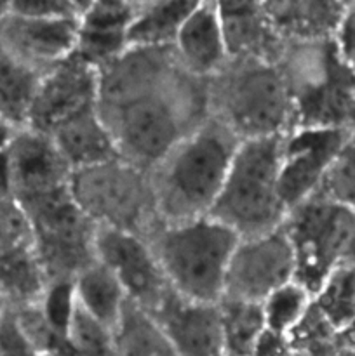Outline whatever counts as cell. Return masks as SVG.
Returning <instances> with one entry per match:
<instances>
[{"instance_id":"obj_24","label":"cell","mask_w":355,"mask_h":356,"mask_svg":"<svg viewBox=\"0 0 355 356\" xmlns=\"http://www.w3.org/2000/svg\"><path fill=\"white\" fill-rule=\"evenodd\" d=\"M79 308L106 330H113L122 315L127 296L117 278L101 263H94L73 282Z\"/></svg>"},{"instance_id":"obj_3","label":"cell","mask_w":355,"mask_h":356,"mask_svg":"<svg viewBox=\"0 0 355 356\" xmlns=\"http://www.w3.org/2000/svg\"><path fill=\"white\" fill-rule=\"evenodd\" d=\"M277 65L291 97V131H355V73L334 38L285 45Z\"/></svg>"},{"instance_id":"obj_31","label":"cell","mask_w":355,"mask_h":356,"mask_svg":"<svg viewBox=\"0 0 355 356\" xmlns=\"http://www.w3.org/2000/svg\"><path fill=\"white\" fill-rule=\"evenodd\" d=\"M38 308L47 322L49 329L61 339L70 341V330H72L77 308H79L73 282L49 284Z\"/></svg>"},{"instance_id":"obj_27","label":"cell","mask_w":355,"mask_h":356,"mask_svg":"<svg viewBox=\"0 0 355 356\" xmlns=\"http://www.w3.org/2000/svg\"><path fill=\"white\" fill-rule=\"evenodd\" d=\"M218 306L221 313L226 355L254 356L263 337L267 336L261 305L221 299Z\"/></svg>"},{"instance_id":"obj_18","label":"cell","mask_w":355,"mask_h":356,"mask_svg":"<svg viewBox=\"0 0 355 356\" xmlns=\"http://www.w3.org/2000/svg\"><path fill=\"white\" fill-rule=\"evenodd\" d=\"M228 59L277 65L285 42L271 24L263 3L218 2Z\"/></svg>"},{"instance_id":"obj_33","label":"cell","mask_w":355,"mask_h":356,"mask_svg":"<svg viewBox=\"0 0 355 356\" xmlns=\"http://www.w3.org/2000/svg\"><path fill=\"white\" fill-rule=\"evenodd\" d=\"M0 356H37V351L17 329L10 309L0 322Z\"/></svg>"},{"instance_id":"obj_38","label":"cell","mask_w":355,"mask_h":356,"mask_svg":"<svg viewBox=\"0 0 355 356\" xmlns=\"http://www.w3.org/2000/svg\"><path fill=\"white\" fill-rule=\"evenodd\" d=\"M7 312H9V306H7L6 299H3L2 292H0V322H2V318L6 316Z\"/></svg>"},{"instance_id":"obj_10","label":"cell","mask_w":355,"mask_h":356,"mask_svg":"<svg viewBox=\"0 0 355 356\" xmlns=\"http://www.w3.org/2000/svg\"><path fill=\"white\" fill-rule=\"evenodd\" d=\"M294 278V250L282 225L268 235L237 243L226 271L223 299L261 305Z\"/></svg>"},{"instance_id":"obj_7","label":"cell","mask_w":355,"mask_h":356,"mask_svg":"<svg viewBox=\"0 0 355 356\" xmlns=\"http://www.w3.org/2000/svg\"><path fill=\"white\" fill-rule=\"evenodd\" d=\"M73 198L97 226L148 240L162 226L150 176L122 159L77 170L70 183Z\"/></svg>"},{"instance_id":"obj_11","label":"cell","mask_w":355,"mask_h":356,"mask_svg":"<svg viewBox=\"0 0 355 356\" xmlns=\"http://www.w3.org/2000/svg\"><path fill=\"white\" fill-rule=\"evenodd\" d=\"M97 99L100 73L73 52L42 76L26 129L51 136L72 118L96 110Z\"/></svg>"},{"instance_id":"obj_29","label":"cell","mask_w":355,"mask_h":356,"mask_svg":"<svg viewBox=\"0 0 355 356\" xmlns=\"http://www.w3.org/2000/svg\"><path fill=\"white\" fill-rule=\"evenodd\" d=\"M313 301L334 332L347 330L355 322V268H338Z\"/></svg>"},{"instance_id":"obj_34","label":"cell","mask_w":355,"mask_h":356,"mask_svg":"<svg viewBox=\"0 0 355 356\" xmlns=\"http://www.w3.org/2000/svg\"><path fill=\"white\" fill-rule=\"evenodd\" d=\"M334 42H336L338 51H340L343 61L355 73V2L347 6L340 28L334 35Z\"/></svg>"},{"instance_id":"obj_35","label":"cell","mask_w":355,"mask_h":356,"mask_svg":"<svg viewBox=\"0 0 355 356\" xmlns=\"http://www.w3.org/2000/svg\"><path fill=\"white\" fill-rule=\"evenodd\" d=\"M9 198H13V179H10V167L6 152L0 155V202Z\"/></svg>"},{"instance_id":"obj_14","label":"cell","mask_w":355,"mask_h":356,"mask_svg":"<svg viewBox=\"0 0 355 356\" xmlns=\"http://www.w3.org/2000/svg\"><path fill=\"white\" fill-rule=\"evenodd\" d=\"M79 19H47L7 10L0 21V49L23 65L47 73L75 52Z\"/></svg>"},{"instance_id":"obj_4","label":"cell","mask_w":355,"mask_h":356,"mask_svg":"<svg viewBox=\"0 0 355 356\" xmlns=\"http://www.w3.org/2000/svg\"><path fill=\"white\" fill-rule=\"evenodd\" d=\"M281 152L282 136L240 143L209 218L232 229L240 240L281 228L289 214L278 181Z\"/></svg>"},{"instance_id":"obj_21","label":"cell","mask_w":355,"mask_h":356,"mask_svg":"<svg viewBox=\"0 0 355 356\" xmlns=\"http://www.w3.org/2000/svg\"><path fill=\"white\" fill-rule=\"evenodd\" d=\"M47 285L35 236L0 243V292L10 312L40 305Z\"/></svg>"},{"instance_id":"obj_9","label":"cell","mask_w":355,"mask_h":356,"mask_svg":"<svg viewBox=\"0 0 355 356\" xmlns=\"http://www.w3.org/2000/svg\"><path fill=\"white\" fill-rule=\"evenodd\" d=\"M284 229L294 250V280L315 298L327 278L347 263L355 242V214L315 195L289 211Z\"/></svg>"},{"instance_id":"obj_1","label":"cell","mask_w":355,"mask_h":356,"mask_svg":"<svg viewBox=\"0 0 355 356\" xmlns=\"http://www.w3.org/2000/svg\"><path fill=\"white\" fill-rule=\"evenodd\" d=\"M124 162L150 172L181 139L209 118L207 80L180 65L145 94L97 108Z\"/></svg>"},{"instance_id":"obj_16","label":"cell","mask_w":355,"mask_h":356,"mask_svg":"<svg viewBox=\"0 0 355 356\" xmlns=\"http://www.w3.org/2000/svg\"><path fill=\"white\" fill-rule=\"evenodd\" d=\"M7 160L13 179V198L16 202L61 190L72 183V169L51 136L31 129L16 132L7 149Z\"/></svg>"},{"instance_id":"obj_22","label":"cell","mask_w":355,"mask_h":356,"mask_svg":"<svg viewBox=\"0 0 355 356\" xmlns=\"http://www.w3.org/2000/svg\"><path fill=\"white\" fill-rule=\"evenodd\" d=\"M51 139L72 172L120 159L110 131L97 113V108L63 124L52 132Z\"/></svg>"},{"instance_id":"obj_20","label":"cell","mask_w":355,"mask_h":356,"mask_svg":"<svg viewBox=\"0 0 355 356\" xmlns=\"http://www.w3.org/2000/svg\"><path fill=\"white\" fill-rule=\"evenodd\" d=\"M265 10L285 45L334 38L348 3L298 0L265 2Z\"/></svg>"},{"instance_id":"obj_12","label":"cell","mask_w":355,"mask_h":356,"mask_svg":"<svg viewBox=\"0 0 355 356\" xmlns=\"http://www.w3.org/2000/svg\"><path fill=\"white\" fill-rule=\"evenodd\" d=\"M352 132L333 129H296L282 136L278 181L282 200L287 211L301 205L319 191L324 177Z\"/></svg>"},{"instance_id":"obj_25","label":"cell","mask_w":355,"mask_h":356,"mask_svg":"<svg viewBox=\"0 0 355 356\" xmlns=\"http://www.w3.org/2000/svg\"><path fill=\"white\" fill-rule=\"evenodd\" d=\"M111 341L115 356H176L160 323L131 299L111 330Z\"/></svg>"},{"instance_id":"obj_39","label":"cell","mask_w":355,"mask_h":356,"mask_svg":"<svg viewBox=\"0 0 355 356\" xmlns=\"http://www.w3.org/2000/svg\"><path fill=\"white\" fill-rule=\"evenodd\" d=\"M7 10H9V2H0V21L3 19V16L7 14Z\"/></svg>"},{"instance_id":"obj_30","label":"cell","mask_w":355,"mask_h":356,"mask_svg":"<svg viewBox=\"0 0 355 356\" xmlns=\"http://www.w3.org/2000/svg\"><path fill=\"white\" fill-rule=\"evenodd\" d=\"M315 195L336 202L355 214V131L347 139Z\"/></svg>"},{"instance_id":"obj_23","label":"cell","mask_w":355,"mask_h":356,"mask_svg":"<svg viewBox=\"0 0 355 356\" xmlns=\"http://www.w3.org/2000/svg\"><path fill=\"white\" fill-rule=\"evenodd\" d=\"M197 2L167 0L139 2L138 14L129 30V45L139 49H169Z\"/></svg>"},{"instance_id":"obj_19","label":"cell","mask_w":355,"mask_h":356,"mask_svg":"<svg viewBox=\"0 0 355 356\" xmlns=\"http://www.w3.org/2000/svg\"><path fill=\"white\" fill-rule=\"evenodd\" d=\"M178 63L191 76L209 80L228 63L218 2H197L173 45Z\"/></svg>"},{"instance_id":"obj_2","label":"cell","mask_w":355,"mask_h":356,"mask_svg":"<svg viewBox=\"0 0 355 356\" xmlns=\"http://www.w3.org/2000/svg\"><path fill=\"white\" fill-rule=\"evenodd\" d=\"M240 143L230 129L209 117L150 170L164 226L209 218Z\"/></svg>"},{"instance_id":"obj_26","label":"cell","mask_w":355,"mask_h":356,"mask_svg":"<svg viewBox=\"0 0 355 356\" xmlns=\"http://www.w3.org/2000/svg\"><path fill=\"white\" fill-rule=\"evenodd\" d=\"M44 75L0 49V118L16 131L28 127L31 106Z\"/></svg>"},{"instance_id":"obj_37","label":"cell","mask_w":355,"mask_h":356,"mask_svg":"<svg viewBox=\"0 0 355 356\" xmlns=\"http://www.w3.org/2000/svg\"><path fill=\"white\" fill-rule=\"evenodd\" d=\"M37 356H80V353L70 344V341H66L61 346L54 348L51 351H45V353H37Z\"/></svg>"},{"instance_id":"obj_17","label":"cell","mask_w":355,"mask_h":356,"mask_svg":"<svg viewBox=\"0 0 355 356\" xmlns=\"http://www.w3.org/2000/svg\"><path fill=\"white\" fill-rule=\"evenodd\" d=\"M139 2H89L79 19L75 54L100 72L131 49L129 30Z\"/></svg>"},{"instance_id":"obj_8","label":"cell","mask_w":355,"mask_h":356,"mask_svg":"<svg viewBox=\"0 0 355 356\" xmlns=\"http://www.w3.org/2000/svg\"><path fill=\"white\" fill-rule=\"evenodd\" d=\"M17 204L30 219L47 284L75 282L96 263L97 225L79 207L70 186Z\"/></svg>"},{"instance_id":"obj_36","label":"cell","mask_w":355,"mask_h":356,"mask_svg":"<svg viewBox=\"0 0 355 356\" xmlns=\"http://www.w3.org/2000/svg\"><path fill=\"white\" fill-rule=\"evenodd\" d=\"M16 132L17 131L13 127V125L7 124L6 120H2V118H0V155H3V153L9 149L10 143H13Z\"/></svg>"},{"instance_id":"obj_5","label":"cell","mask_w":355,"mask_h":356,"mask_svg":"<svg viewBox=\"0 0 355 356\" xmlns=\"http://www.w3.org/2000/svg\"><path fill=\"white\" fill-rule=\"evenodd\" d=\"M209 117L240 141L284 136L291 131L292 104L278 65L228 59L207 80Z\"/></svg>"},{"instance_id":"obj_15","label":"cell","mask_w":355,"mask_h":356,"mask_svg":"<svg viewBox=\"0 0 355 356\" xmlns=\"http://www.w3.org/2000/svg\"><path fill=\"white\" fill-rule=\"evenodd\" d=\"M150 313L166 332L176 356H228L218 305L188 301L169 289Z\"/></svg>"},{"instance_id":"obj_28","label":"cell","mask_w":355,"mask_h":356,"mask_svg":"<svg viewBox=\"0 0 355 356\" xmlns=\"http://www.w3.org/2000/svg\"><path fill=\"white\" fill-rule=\"evenodd\" d=\"M312 302L313 296L296 280L277 289L261 302L267 332L277 337L291 334L301 325Z\"/></svg>"},{"instance_id":"obj_32","label":"cell","mask_w":355,"mask_h":356,"mask_svg":"<svg viewBox=\"0 0 355 356\" xmlns=\"http://www.w3.org/2000/svg\"><path fill=\"white\" fill-rule=\"evenodd\" d=\"M89 2L72 0H13L9 9L16 14L47 19H80Z\"/></svg>"},{"instance_id":"obj_6","label":"cell","mask_w":355,"mask_h":356,"mask_svg":"<svg viewBox=\"0 0 355 356\" xmlns=\"http://www.w3.org/2000/svg\"><path fill=\"white\" fill-rule=\"evenodd\" d=\"M146 242L152 247L169 287L202 305L223 299L226 271L239 236L211 218L160 226Z\"/></svg>"},{"instance_id":"obj_13","label":"cell","mask_w":355,"mask_h":356,"mask_svg":"<svg viewBox=\"0 0 355 356\" xmlns=\"http://www.w3.org/2000/svg\"><path fill=\"white\" fill-rule=\"evenodd\" d=\"M96 259L118 280L127 299L153 312L169 292L164 271L145 238L97 226Z\"/></svg>"}]
</instances>
